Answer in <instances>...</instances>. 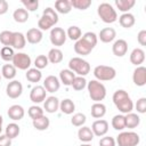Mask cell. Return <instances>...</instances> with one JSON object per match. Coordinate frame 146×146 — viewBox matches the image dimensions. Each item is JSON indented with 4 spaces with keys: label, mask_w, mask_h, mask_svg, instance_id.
<instances>
[{
    "label": "cell",
    "mask_w": 146,
    "mask_h": 146,
    "mask_svg": "<svg viewBox=\"0 0 146 146\" xmlns=\"http://www.w3.org/2000/svg\"><path fill=\"white\" fill-rule=\"evenodd\" d=\"M71 86L74 90L80 91V90H82L87 87V80L84 79V76H75Z\"/></svg>",
    "instance_id": "41"
},
{
    "label": "cell",
    "mask_w": 146,
    "mask_h": 146,
    "mask_svg": "<svg viewBox=\"0 0 146 146\" xmlns=\"http://www.w3.org/2000/svg\"><path fill=\"white\" fill-rule=\"evenodd\" d=\"M11 62H13V65L16 68L23 70V71L29 70L30 66H31V63H32L31 57L25 52H16L14 55V58H13Z\"/></svg>",
    "instance_id": "8"
},
{
    "label": "cell",
    "mask_w": 146,
    "mask_h": 146,
    "mask_svg": "<svg viewBox=\"0 0 146 146\" xmlns=\"http://www.w3.org/2000/svg\"><path fill=\"white\" fill-rule=\"evenodd\" d=\"M2 122H3V119H2V116L0 115V133H1V131H2Z\"/></svg>",
    "instance_id": "53"
},
{
    "label": "cell",
    "mask_w": 146,
    "mask_h": 146,
    "mask_svg": "<svg viewBox=\"0 0 146 146\" xmlns=\"http://www.w3.org/2000/svg\"><path fill=\"white\" fill-rule=\"evenodd\" d=\"M27 114H29V116H30L32 120H35V119H38V117L44 115V114H43V110H42L40 106H36V105L31 106V107L29 108V111H27Z\"/></svg>",
    "instance_id": "45"
},
{
    "label": "cell",
    "mask_w": 146,
    "mask_h": 146,
    "mask_svg": "<svg viewBox=\"0 0 146 146\" xmlns=\"http://www.w3.org/2000/svg\"><path fill=\"white\" fill-rule=\"evenodd\" d=\"M48 60L52 64H58L63 60V51L58 48H52L48 52Z\"/></svg>",
    "instance_id": "29"
},
{
    "label": "cell",
    "mask_w": 146,
    "mask_h": 146,
    "mask_svg": "<svg viewBox=\"0 0 146 146\" xmlns=\"http://www.w3.org/2000/svg\"><path fill=\"white\" fill-rule=\"evenodd\" d=\"M74 78H75V74L71 70H62L60 73H59L60 82L64 86H71L73 80H74Z\"/></svg>",
    "instance_id": "30"
},
{
    "label": "cell",
    "mask_w": 146,
    "mask_h": 146,
    "mask_svg": "<svg viewBox=\"0 0 146 146\" xmlns=\"http://www.w3.org/2000/svg\"><path fill=\"white\" fill-rule=\"evenodd\" d=\"M112 51L116 57H123L128 51V43L123 39L116 40L112 46Z\"/></svg>",
    "instance_id": "16"
},
{
    "label": "cell",
    "mask_w": 146,
    "mask_h": 146,
    "mask_svg": "<svg viewBox=\"0 0 146 146\" xmlns=\"http://www.w3.org/2000/svg\"><path fill=\"white\" fill-rule=\"evenodd\" d=\"M82 38H83L87 42H89L94 48H95V46L97 44V40H98V38H97V35H96L94 32H86V33L82 35Z\"/></svg>",
    "instance_id": "47"
},
{
    "label": "cell",
    "mask_w": 146,
    "mask_h": 146,
    "mask_svg": "<svg viewBox=\"0 0 146 146\" xmlns=\"http://www.w3.org/2000/svg\"><path fill=\"white\" fill-rule=\"evenodd\" d=\"M80 146H91L90 144H82V145H80Z\"/></svg>",
    "instance_id": "54"
},
{
    "label": "cell",
    "mask_w": 146,
    "mask_h": 146,
    "mask_svg": "<svg viewBox=\"0 0 146 146\" xmlns=\"http://www.w3.org/2000/svg\"><path fill=\"white\" fill-rule=\"evenodd\" d=\"M87 121V117L83 113H75L72 119H71V123L74 125V127H82Z\"/></svg>",
    "instance_id": "43"
},
{
    "label": "cell",
    "mask_w": 146,
    "mask_h": 146,
    "mask_svg": "<svg viewBox=\"0 0 146 146\" xmlns=\"http://www.w3.org/2000/svg\"><path fill=\"white\" fill-rule=\"evenodd\" d=\"M94 75L97 81H111L116 76V71L112 66L98 65L94 68Z\"/></svg>",
    "instance_id": "6"
},
{
    "label": "cell",
    "mask_w": 146,
    "mask_h": 146,
    "mask_svg": "<svg viewBox=\"0 0 146 146\" xmlns=\"http://www.w3.org/2000/svg\"><path fill=\"white\" fill-rule=\"evenodd\" d=\"M66 36H68L71 40H74V41H78L81 36H82V32H81V29L79 26H70L66 31Z\"/></svg>",
    "instance_id": "38"
},
{
    "label": "cell",
    "mask_w": 146,
    "mask_h": 146,
    "mask_svg": "<svg viewBox=\"0 0 146 146\" xmlns=\"http://www.w3.org/2000/svg\"><path fill=\"white\" fill-rule=\"evenodd\" d=\"M137 41L140 46H146V30H141L137 35Z\"/></svg>",
    "instance_id": "50"
},
{
    "label": "cell",
    "mask_w": 146,
    "mask_h": 146,
    "mask_svg": "<svg viewBox=\"0 0 146 146\" xmlns=\"http://www.w3.org/2000/svg\"><path fill=\"white\" fill-rule=\"evenodd\" d=\"M119 23H120V25H121L122 27H124V29H130V27H132V26L135 25L136 18H135V16H133L132 14H130V13H124V14H122V15L119 17Z\"/></svg>",
    "instance_id": "23"
},
{
    "label": "cell",
    "mask_w": 146,
    "mask_h": 146,
    "mask_svg": "<svg viewBox=\"0 0 146 146\" xmlns=\"http://www.w3.org/2000/svg\"><path fill=\"white\" fill-rule=\"evenodd\" d=\"M71 6L79 10H86L91 6V0H71Z\"/></svg>",
    "instance_id": "39"
},
{
    "label": "cell",
    "mask_w": 146,
    "mask_h": 146,
    "mask_svg": "<svg viewBox=\"0 0 146 146\" xmlns=\"http://www.w3.org/2000/svg\"><path fill=\"white\" fill-rule=\"evenodd\" d=\"M55 8L59 14H68L72 10V6L68 0H57L55 1Z\"/></svg>",
    "instance_id": "28"
},
{
    "label": "cell",
    "mask_w": 146,
    "mask_h": 146,
    "mask_svg": "<svg viewBox=\"0 0 146 146\" xmlns=\"http://www.w3.org/2000/svg\"><path fill=\"white\" fill-rule=\"evenodd\" d=\"M115 36H116V32L113 27H105V29L100 30L97 38H99L100 41L104 43H110L115 39Z\"/></svg>",
    "instance_id": "19"
},
{
    "label": "cell",
    "mask_w": 146,
    "mask_h": 146,
    "mask_svg": "<svg viewBox=\"0 0 146 146\" xmlns=\"http://www.w3.org/2000/svg\"><path fill=\"white\" fill-rule=\"evenodd\" d=\"M87 88L89 91V97L95 103H100V100L106 97V88L100 81L91 80L87 83Z\"/></svg>",
    "instance_id": "3"
},
{
    "label": "cell",
    "mask_w": 146,
    "mask_h": 146,
    "mask_svg": "<svg viewBox=\"0 0 146 146\" xmlns=\"http://www.w3.org/2000/svg\"><path fill=\"white\" fill-rule=\"evenodd\" d=\"M22 5L25 7L27 11H35L39 7L38 0H22Z\"/></svg>",
    "instance_id": "46"
},
{
    "label": "cell",
    "mask_w": 146,
    "mask_h": 146,
    "mask_svg": "<svg viewBox=\"0 0 146 146\" xmlns=\"http://www.w3.org/2000/svg\"><path fill=\"white\" fill-rule=\"evenodd\" d=\"M135 3H136L135 0H115V6L123 14L124 13H128L135 6Z\"/></svg>",
    "instance_id": "34"
},
{
    "label": "cell",
    "mask_w": 146,
    "mask_h": 146,
    "mask_svg": "<svg viewBox=\"0 0 146 146\" xmlns=\"http://www.w3.org/2000/svg\"><path fill=\"white\" fill-rule=\"evenodd\" d=\"M132 81L136 86L143 87L146 84V67L145 66H137L132 74Z\"/></svg>",
    "instance_id": "12"
},
{
    "label": "cell",
    "mask_w": 146,
    "mask_h": 146,
    "mask_svg": "<svg viewBox=\"0 0 146 146\" xmlns=\"http://www.w3.org/2000/svg\"><path fill=\"white\" fill-rule=\"evenodd\" d=\"M106 114V106L103 103H95L91 106V116L95 119H100Z\"/></svg>",
    "instance_id": "26"
},
{
    "label": "cell",
    "mask_w": 146,
    "mask_h": 146,
    "mask_svg": "<svg viewBox=\"0 0 146 146\" xmlns=\"http://www.w3.org/2000/svg\"><path fill=\"white\" fill-rule=\"evenodd\" d=\"M136 110L140 114L146 113V98L145 97H141V98H139L137 100V103H136Z\"/></svg>",
    "instance_id": "48"
},
{
    "label": "cell",
    "mask_w": 146,
    "mask_h": 146,
    "mask_svg": "<svg viewBox=\"0 0 146 146\" xmlns=\"http://www.w3.org/2000/svg\"><path fill=\"white\" fill-rule=\"evenodd\" d=\"M14 49L11 47H2L0 50V56L5 62H11L14 58Z\"/></svg>",
    "instance_id": "40"
},
{
    "label": "cell",
    "mask_w": 146,
    "mask_h": 146,
    "mask_svg": "<svg viewBox=\"0 0 146 146\" xmlns=\"http://www.w3.org/2000/svg\"><path fill=\"white\" fill-rule=\"evenodd\" d=\"M46 92L47 91L43 88V86H35L30 91V99L33 103L39 104V103H41L46 99Z\"/></svg>",
    "instance_id": "13"
},
{
    "label": "cell",
    "mask_w": 146,
    "mask_h": 146,
    "mask_svg": "<svg viewBox=\"0 0 146 146\" xmlns=\"http://www.w3.org/2000/svg\"><path fill=\"white\" fill-rule=\"evenodd\" d=\"M91 130L95 136L102 137V136L106 135L108 131V122L106 120H102V119L96 120L91 125Z\"/></svg>",
    "instance_id": "14"
},
{
    "label": "cell",
    "mask_w": 146,
    "mask_h": 146,
    "mask_svg": "<svg viewBox=\"0 0 146 146\" xmlns=\"http://www.w3.org/2000/svg\"><path fill=\"white\" fill-rule=\"evenodd\" d=\"M94 49V47L87 42L82 36L75 41V44H74V51L78 54V55H82V56H87L91 52V50Z\"/></svg>",
    "instance_id": "11"
},
{
    "label": "cell",
    "mask_w": 146,
    "mask_h": 146,
    "mask_svg": "<svg viewBox=\"0 0 146 146\" xmlns=\"http://www.w3.org/2000/svg\"><path fill=\"white\" fill-rule=\"evenodd\" d=\"M13 18L17 23H25L29 19V11L25 8H17L13 13Z\"/></svg>",
    "instance_id": "35"
},
{
    "label": "cell",
    "mask_w": 146,
    "mask_h": 146,
    "mask_svg": "<svg viewBox=\"0 0 146 146\" xmlns=\"http://www.w3.org/2000/svg\"><path fill=\"white\" fill-rule=\"evenodd\" d=\"M43 108L47 113H55L59 108V100L55 96H49L44 99Z\"/></svg>",
    "instance_id": "20"
},
{
    "label": "cell",
    "mask_w": 146,
    "mask_h": 146,
    "mask_svg": "<svg viewBox=\"0 0 146 146\" xmlns=\"http://www.w3.org/2000/svg\"><path fill=\"white\" fill-rule=\"evenodd\" d=\"M25 76H26L27 81L33 82V83H36V82H39V81L41 80V78H42V73H41L40 70L33 67V68H29V70L26 71Z\"/></svg>",
    "instance_id": "33"
},
{
    "label": "cell",
    "mask_w": 146,
    "mask_h": 146,
    "mask_svg": "<svg viewBox=\"0 0 146 146\" xmlns=\"http://www.w3.org/2000/svg\"><path fill=\"white\" fill-rule=\"evenodd\" d=\"M59 87H60V82L58 78H56L55 75H48L43 81V88L48 92H56L58 91Z\"/></svg>",
    "instance_id": "15"
},
{
    "label": "cell",
    "mask_w": 146,
    "mask_h": 146,
    "mask_svg": "<svg viewBox=\"0 0 146 146\" xmlns=\"http://www.w3.org/2000/svg\"><path fill=\"white\" fill-rule=\"evenodd\" d=\"M22 92H23V84L17 80L10 81L6 87V94L11 99L18 98L22 95Z\"/></svg>",
    "instance_id": "10"
},
{
    "label": "cell",
    "mask_w": 146,
    "mask_h": 146,
    "mask_svg": "<svg viewBox=\"0 0 146 146\" xmlns=\"http://www.w3.org/2000/svg\"><path fill=\"white\" fill-rule=\"evenodd\" d=\"M97 14L100 17V19L104 23L112 24L117 19V14L116 10L113 8V6L108 2H103L98 6L97 8Z\"/></svg>",
    "instance_id": "4"
},
{
    "label": "cell",
    "mask_w": 146,
    "mask_h": 146,
    "mask_svg": "<svg viewBox=\"0 0 146 146\" xmlns=\"http://www.w3.org/2000/svg\"><path fill=\"white\" fill-rule=\"evenodd\" d=\"M48 63H49V60L46 55H39L34 59V65H35V68H38V70H42V68L47 67Z\"/></svg>",
    "instance_id": "44"
},
{
    "label": "cell",
    "mask_w": 146,
    "mask_h": 146,
    "mask_svg": "<svg viewBox=\"0 0 146 146\" xmlns=\"http://www.w3.org/2000/svg\"><path fill=\"white\" fill-rule=\"evenodd\" d=\"M42 31L39 30L38 27H32L30 30H27L26 34H25V39L27 40V42L32 43V44H36L42 40Z\"/></svg>",
    "instance_id": "17"
},
{
    "label": "cell",
    "mask_w": 146,
    "mask_h": 146,
    "mask_svg": "<svg viewBox=\"0 0 146 146\" xmlns=\"http://www.w3.org/2000/svg\"><path fill=\"white\" fill-rule=\"evenodd\" d=\"M113 103L116 106V108L123 114L131 113L133 108V103L130 96L123 89H119L113 94Z\"/></svg>",
    "instance_id": "1"
},
{
    "label": "cell",
    "mask_w": 146,
    "mask_h": 146,
    "mask_svg": "<svg viewBox=\"0 0 146 146\" xmlns=\"http://www.w3.org/2000/svg\"><path fill=\"white\" fill-rule=\"evenodd\" d=\"M1 75L7 80H13L16 76V67L13 64H5L1 68Z\"/></svg>",
    "instance_id": "32"
},
{
    "label": "cell",
    "mask_w": 146,
    "mask_h": 146,
    "mask_svg": "<svg viewBox=\"0 0 146 146\" xmlns=\"http://www.w3.org/2000/svg\"><path fill=\"white\" fill-rule=\"evenodd\" d=\"M19 132H21L19 125L16 124V123H14V122H13V123H9V124L6 127V136L9 137L10 139L16 138V137L19 135Z\"/></svg>",
    "instance_id": "36"
},
{
    "label": "cell",
    "mask_w": 146,
    "mask_h": 146,
    "mask_svg": "<svg viewBox=\"0 0 146 146\" xmlns=\"http://www.w3.org/2000/svg\"><path fill=\"white\" fill-rule=\"evenodd\" d=\"M11 40H13L11 31H2L0 33V42L3 44V47H11Z\"/></svg>",
    "instance_id": "42"
},
{
    "label": "cell",
    "mask_w": 146,
    "mask_h": 146,
    "mask_svg": "<svg viewBox=\"0 0 146 146\" xmlns=\"http://www.w3.org/2000/svg\"><path fill=\"white\" fill-rule=\"evenodd\" d=\"M7 114H8L9 119H11L14 121H19V120H22L24 117L25 111H24V108L21 105H11L8 108Z\"/></svg>",
    "instance_id": "18"
},
{
    "label": "cell",
    "mask_w": 146,
    "mask_h": 146,
    "mask_svg": "<svg viewBox=\"0 0 146 146\" xmlns=\"http://www.w3.org/2000/svg\"><path fill=\"white\" fill-rule=\"evenodd\" d=\"M50 42L56 46V47H60L65 43L66 41V32L62 29V27H52L50 31Z\"/></svg>",
    "instance_id": "9"
},
{
    "label": "cell",
    "mask_w": 146,
    "mask_h": 146,
    "mask_svg": "<svg viewBox=\"0 0 146 146\" xmlns=\"http://www.w3.org/2000/svg\"><path fill=\"white\" fill-rule=\"evenodd\" d=\"M68 70H71L74 74L76 73L79 76H86L90 72V64L80 58V57H73L68 62Z\"/></svg>",
    "instance_id": "5"
},
{
    "label": "cell",
    "mask_w": 146,
    "mask_h": 146,
    "mask_svg": "<svg viewBox=\"0 0 146 146\" xmlns=\"http://www.w3.org/2000/svg\"><path fill=\"white\" fill-rule=\"evenodd\" d=\"M57 22H58V15L56 10L52 9L51 7H47L43 10L42 16L38 21V27L41 31H47L51 29L55 24H57Z\"/></svg>",
    "instance_id": "2"
},
{
    "label": "cell",
    "mask_w": 146,
    "mask_h": 146,
    "mask_svg": "<svg viewBox=\"0 0 146 146\" xmlns=\"http://www.w3.org/2000/svg\"><path fill=\"white\" fill-rule=\"evenodd\" d=\"M26 39L25 35L21 32H13V40H11V48L13 49H23L25 47Z\"/></svg>",
    "instance_id": "22"
},
{
    "label": "cell",
    "mask_w": 146,
    "mask_h": 146,
    "mask_svg": "<svg viewBox=\"0 0 146 146\" xmlns=\"http://www.w3.org/2000/svg\"><path fill=\"white\" fill-rule=\"evenodd\" d=\"M94 132H92V130L89 128V127H82V128H80L79 129V131H78V137H79V139L81 140V141H83V143H89V141H91L92 139H94Z\"/></svg>",
    "instance_id": "25"
},
{
    "label": "cell",
    "mask_w": 146,
    "mask_h": 146,
    "mask_svg": "<svg viewBox=\"0 0 146 146\" xmlns=\"http://www.w3.org/2000/svg\"><path fill=\"white\" fill-rule=\"evenodd\" d=\"M140 141V137L137 132L133 131H123L119 133L115 143L119 146H137Z\"/></svg>",
    "instance_id": "7"
},
{
    "label": "cell",
    "mask_w": 146,
    "mask_h": 146,
    "mask_svg": "<svg viewBox=\"0 0 146 146\" xmlns=\"http://www.w3.org/2000/svg\"><path fill=\"white\" fill-rule=\"evenodd\" d=\"M115 144H116L115 139L113 137H110V136L103 137L99 140V146H115Z\"/></svg>",
    "instance_id": "49"
},
{
    "label": "cell",
    "mask_w": 146,
    "mask_h": 146,
    "mask_svg": "<svg viewBox=\"0 0 146 146\" xmlns=\"http://www.w3.org/2000/svg\"><path fill=\"white\" fill-rule=\"evenodd\" d=\"M8 8H9V5L6 0H0V15H3L8 11Z\"/></svg>",
    "instance_id": "52"
},
{
    "label": "cell",
    "mask_w": 146,
    "mask_h": 146,
    "mask_svg": "<svg viewBox=\"0 0 146 146\" xmlns=\"http://www.w3.org/2000/svg\"><path fill=\"white\" fill-rule=\"evenodd\" d=\"M11 139L6 135H0V146H10Z\"/></svg>",
    "instance_id": "51"
},
{
    "label": "cell",
    "mask_w": 146,
    "mask_h": 146,
    "mask_svg": "<svg viewBox=\"0 0 146 146\" xmlns=\"http://www.w3.org/2000/svg\"><path fill=\"white\" fill-rule=\"evenodd\" d=\"M0 81H1V71H0Z\"/></svg>",
    "instance_id": "55"
},
{
    "label": "cell",
    "mask_w": 146,
    "mask_h": 146,
    "mask_svg": "<svg viewBox=\"0 0 146 146\" xmlns=\"http://www.w3.org/2000/svg\"><path fill=\"white\" fill-rule=\"evenodd\" d=\"M112 127L115 130H123L125 128V121H124V115L123 114H117L114 115L112 119Z\"/></svg>",
    "instance_id": "37"
},
{
    "label": "cell",
    "mask_w": 146,
    "mask_h": 146,
    "mask_svg": "<svg viewBox=\"0 0 146 146\" xmlns=\"http://www.w3.org/2000/svg\"><path fill=\"white\" fill-rule=\"evenodd\" d=\"M59 108L62 111V113L64 114H72L75 110V105L73 103V100H71L70 98H66V99H63L60 103H59Z\"/></svg>",
    "instance_id": "31"
},
{
    "label": "cell",
    "mask_w": 146,
    "mask_h": 146,
    "mask_svg": "<svg viewBox=\"0 0 146 146\" xmlns=\"http://www.w3.org/2000/svg\"><path fill=\"white\" fill-rule=\"evenodd\" d=\"M124 121H125V128L133 129L139 125L140 123V117L136 113H128L124 115Z\"/></svg>",
    "instance_id": "24"
},
{
    "label": "cell",
    "mask_w": 146,
    "mask_h": 146,
    "mask_svg": "<svg viewBox=\"0 0 146 146\" xmlns=\"http://www.w3.org/2000/svg\"><path fill=\"white\" fill-rule=\"evenodd\" d=\"M32 123H33V127L36 130L43 131V130H47L49 128L50 121H49V119L46 115H42V116H40V117L35 119V120H32Z\"/></svg>",
    "instance_id": "27"
},
{
    "label": "cell",
    "mask_w": 146,
    "mask_h": 146,
    "mask_svg": "<svg viewBox=\"0 0 146 146\" xmlns=\"http://www.w3.org/2000/svg\"><path fill=\"white\" fill-rule=\"evenodd\" d=\"M145 60V51L141 48H135L130 54V62L136 66H140Z\"/></svg>",
    "instance_id": "21"
}]
</instances>
